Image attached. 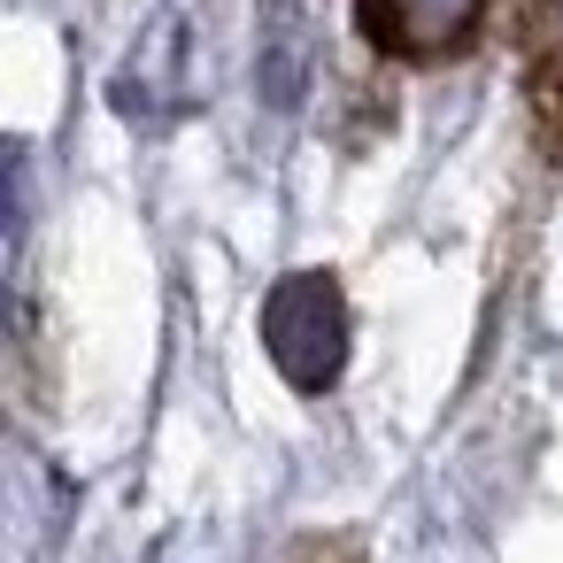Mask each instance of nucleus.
Segmentation results:
<instances>
[{"label": "nucleus", "mask_w": 563, "mask_h": 563, "mask_svg": "<svg viewBox=\"0 0 563 563\" xmlns=\"http://www.w3.org/2000/svg\"><path fill=\"white\" fill-rule=\"evenodd\" d=\"M263 347H271V363H278L286 386L324 394L347 371V301H340V278L332 271L278 278L271 301H263Z\"/></svg>", "instance_id": "f257e3e1"}, {"label": "nucleus", "mask_w": 563, "mask_h": 563, "mask_svg": "<svg viewBox=\"0 0 563 563\" xmlns=\"http://www.w3.org/2000/svg\"><path fill=\"white\" fill-rule=\"evenodd\" d=\"M494 0H355V32L378 63H455L478 47Z\"/></svg>", "instance_id": "f03ea898"}, {"label": "nucleus", "mask_w": 563, "mask_h": 563, "mask_svg": "<svg viewBox=\"0 0 563 563\" xmlns=\"http://www.w3.org/2000/svg\"><path fill=\"white\" fill-rule=\"evenodd\" d=\"M525 93H532L540 147L563 163V0H532V24H525Z\"/></svg>", "instance_id": "7ed1b4c3"}, {"label": "nucleus", "mask_w": 563, "mask_h": 563, "mask_svg": "<svg viewBox=\"0 0 563 563\" xmlns=\"http://www.w3.org/2000/svg\"><path fill=\"white\" fill-rule=\"evenodd\" d=\"M286 563H363V540L355 532H309L286 548Z\"/></svg>", "instance_id": "20e7f679"}, {"label": "nucleus", "mask_w": 563, "mask_h": 563, "mask_svg": "<svg viewBox=\"0 0 563 563\" xmlns=\"http://www.w3.org/2000/svg\"><path fill=\"white\" fill-rule=\"evenodd\" d=\"M16 170H24V155L0 147V224H9V209H16Z\"/></svg>", "instance_id": "39448f33"}]
</instances>
